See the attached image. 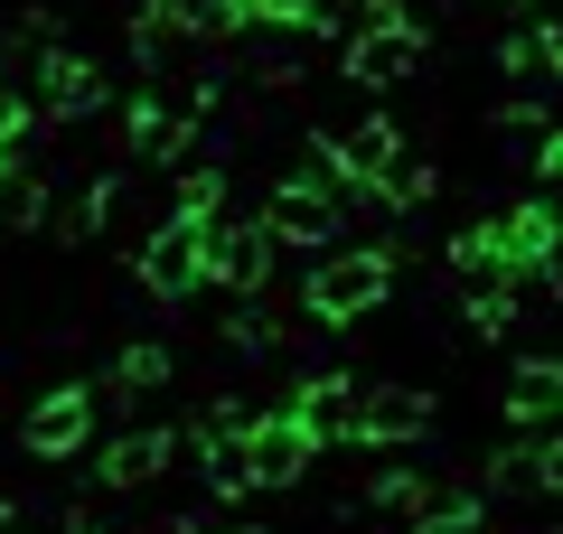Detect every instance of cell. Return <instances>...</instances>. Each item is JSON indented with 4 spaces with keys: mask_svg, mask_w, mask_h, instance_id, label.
<instances>
[{
    "mask_svg": "<svg viewBox=\"0 0 563 534\" xmlns=\"http://www.w3.org/2000/svg\"><path fill=\"white\" fill-rule=\"evenodd\" d=\"M207 113H217V85H207V76H188V85H151V94L122 113V141H132V159H161V169H179Z\"/></svg>",
    "mask_w": 563,
    "mask_h": 534,
    "instance_id": "cell-1",
    "label": "cell"
},
{
    "mask_svg": "<svg viewBox=\"0 0 563 534\" xmlns=\"http://www.w3.org/2000/svg\"><path fill=\"white\" fill-rule=\"evenodd\" d=\"M395 244H347V254H329L320 272H310V319H329V329H347V319H366L385 291H395Z\"/></svg>",
    "mask_w": 563,
    "mask_h": 534,
    "instance_id": "cell-2",
    "label": "cell"
},
{
    "mask_svg": "<svg viewBox=\"0 0 563 534\" xmlns=\"http://www.w3.org/2000/svg\"><path fill=\"white\" fill-rule=\"evenodd\" d=\"M141 291L151 300H188V291H207V225H151L141 235Z\"/></svg>",
    "mask_w": 563,
    "mask_h": 534,
    "instance_id": "cell-3",
    "label": "cell"
},
{
    "mask_svg": "<svg viewBox=\"0 0 563 534\" xmlns=\"http://www.w3.org/2000/svg\"><path fill=\"white\" fill-rule=\"evenodd\" d=\"M413 66H422V29L404 20V10H395V20H376V29H357V38L339 47V76L366 85V94H376V85H404Z\"/></svg>",
    "mask_w": 563,
    "mask_h": 534,
    "instance_id": "cell-4",
    "label": "cell"
},
{
    "mask_svg": "<svg viewBox=\"0 0 563 534\" xmlns=\"http://www.w3.org/2000/svg\"><path fill=\"white\" fill-rule=\"evenodd\" d=\"M282 422H291V432L310 441V450H347V441H357V385L347 376H310L301 394L291 403H273Z\"/></svg>",
    "mask_w": 563,
    "mask_h": 534,
    "instance_id": "cell-5",
    "label": "cell"
},
{
    "mask_svg": "<svg viewBox=\"0 0 563 534\" xmlns=\"http://www.w3.org/2000/svg\"><path fill=\"white\" fill-rule=\"evenodd\" d=\"M95 413H103V394H95V385H47V394L29 403L20 441H29L38 459H66V450H85V432H95Z\"/></svg>",
    "mask_w": 563,
    "mask_h": 534,
    "instance_id": "cell-6",
    "label": "cell"
},
{
    "mask_svg": "<svg viewBox=\"0 0 563 534\" xmlns=\"http://www.w3.org/2000/svg\"><path fill=\"white\" fill-rule=\"evenodd\" d=\"M273 254L282 244L263 235L254 216H217L207 225V281H225V291H263V281H273Z\"/></svg>",
    "mask_w": 563,
    "mask_h": 534,
    "instance_id": "cell-7",
    "label": "cell"
},
{
    "mask_svg": "<svg viewBox=\"0 0 563 534\" xmlns=\"http://www.w3.org/2000/svg\"><path fill=\"white\" fill-rule=\"evenodd\" d=\"M432 432V394L422 385H357V441L376 450H404V441Z\"/></svg>",
    "mask_w": 563,
    "mask_h": 534,
    "instance_id": "cell-8",
    "label": "cell"
},
{
    "mask_svg": "<svg viewBox=\"0 0 563 534\" xmlns=\"http://www.w3.org/2000/svg\"><path fill=\"white\" fill-rule=\"evenodd\" d=\"M29 113H47V122H95V113H103V76L76 57V47H47V57H38V94H29Z\"/></svg>",
    "mask_w": 563,
    "mask_h": 534,
    "instance_id": "cell-9",
    "label": "cell"
},
{
    "mask_svg": "<svg viewBox=\"0 0 563 534\" xmlns=\"http://www.w3.org/2000/svg\"><path fill=\"white\" fill-rule=\"evenodd\" d=\"M179 459V432L169 422H141V432H122V441H103V459H95V478L113 497H132V488H151V478Z\"/></svg>",
    "mask_w": 563,
    "mask_h": 534,
    "instance_id": "cell-10",
    "label": "cell"
},
{
    "mask_svg": "<svg viewBox=\"0 0 563 534\" xmlns=\"http://www.w3.org/2000/svg\"><path fill=\"white\" fill-rule=\"evenodd\" d=\"M310 459H320V450H310V441L291 432L282 413H263L254 432H244V469H254V488H301Z\"/></svg>",
    "mask_w": 563,
    "mask_h": 534,
    "instance_id": "cell-11",
    "label": "cell"
},
{
    "mask_svg": "<svg viewBox=\"0 0 563 534\" xmlns=\"http://www.w3.org/2000/svg\"><path fill=\"white\" fill-rule=\"evenodd\" d=\"M188 47H198V10H188V0H151V10L132 20V57L151 66V76H169Z\"/></svg>",
    "mask_w": 563,
    "mask_h": 534,
    "instance_id": "cell-12",
    "label": "cell"
},
{
    "mask_svg": "<svg viewBox=\"0 0 563 534\" xmlns=\"http://www.w3.org/2000/svg\"><path fill=\"white\" fill-rule=\"evenodd\" d=\"M554 478H563V450H554L544 432H526L517 450H498V459H488V497H544Z\"/></svg>",
    "mask_w": 563,
    "mask_h": 534,
    "instance_id": "cell-13",
    "label": "cell"
},
{
    "mask_svg": "<svg viewBox=\"0 0 563 534\" xmlns=\"http://www.w3.org/2000/svg\"><path fill=\"white\" fill-rule=\"evenodd\" d=\"M169 366H179V356H169L161 337H132V347L113 356V376H103L95 394H103V403H141V394H161V385H169Z\"/></svg>",
    "mask_w": 563,
    "mask_h": 534,
    "instance_id": "cell-14",
    "label": "cell"
},
{
    "mask_svg": "<svg viewBox=\"0 0 563 534\" xmlns=\"http://www.w3.org/2000/svg\"><path fill=\"white\" fill-rule=\"evenodd\" d=\"M507 76L526 85L517 103H544V85H554V20H544V10H526V29L507 38Z\"/></svg>",
    "mask_w": 563,
    "mask_h": 534,
    "instance_id": "cell-15",
    "label": "cell"
},
{
    "mask_svg": "<svg viewBox=\"0 0 563 534\" xmlns=\"http://www.w3.org/2000/svg\"><path fill=\"white\" fill-rule=\"evenodd\" d=\"M554 403H563V366H554V356H526L517 376H507V413H517L526 432H544V422H554Z\"/></svg>",
    "mask_w": 563,
    "mask_h": 534,
    "instance_id": "cell-16",
    "label": "cell"
},
{
    "mask_svg": "<svg viewBox=\"0 0 563 534\" xmlns=\"http://www.w3.org/2000/svg\"><path fill=\"white\" fill-rule=\"evenodd\" d=\"M169 216H179V225H217L225 216V169H217V159H198V169L179 159V178H169Z\"/></svg>",
    "mask_w": 563,
    "mask_h": 534,
    "instance_id": "cell-17",
    "label": "cell"
},
{
    "mask_svg": "<svg viewBox=\"0 0 563 534\" xmlns=\"http://www.w3.org/2000/svg\"><path fill=\"white\" fill-rule=\"evenodd\" d=\"M413 534H488V515H479V497H470V507H451V515H422Z\"/></svg>",
    "mask_w": 563,
    "mask_h": 534,
    "instance_id": "cell-18",
    "label": "cell"
},
{
    "mask_svg": "<svg viewBox=\"0 0 563 534\" xmlns=\"http://www.w3.org/2000/svg\"><path fill=\"white\" fill-rule=\"evenodd\" d=\"M526 10H544V0H526Z\"/></svg>",
    "mask_w": 563,
    "mask_h": 534,
    "instance_id": "cell-19",
    "label": "cell"
}]
</instances>
